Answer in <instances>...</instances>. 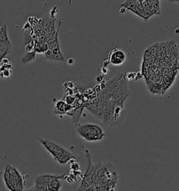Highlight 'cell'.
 Returning <instances> with one entry per match:
<instances>
[{"label":"cell","instance_id":"6da1fadb","mask_svg":"<svg viewBox=\"0 0 179 191\" xmlns=\"http://www.w3.org/2000/svg\"><path fill=\"white\" fill-rule=\"evenodd\" d=\"M85 156L88 164L81 185L76 191H109L115 188L117 181L115 167L111 163L100 162L93 164L89 150L85 151Z\"/></svg>","mask_w":179,"mask_h":191},{"label":"cell","instance_id":"7a4b0ae2","mask_svg":"<svg viewBox=\"0 0 179 191\" xmlns=\"http://www.w3.org/2000/svg\"><path fill=\"white\" fill-rule=\"evenodd\" d=\"M39 141L59 164H67L76 160V156L71 151L56 142L43 138H39Z\"/></svg>","mask_w":179,"mask_h":191},{"label":"cell","instance_id":"3957f363","mask_svg":"<svg viewBox=\"0 0 179 191\" xmlns=\"http://www.w3.org/2000/svg\"><path fill=\"white\" fill-rule=\"evenodd\" d=\"M3 179L9 191H24L26 185L25 175L21 174L13 164L9 163L6 165Z\"/></svg>","mask_w":179,"mask_h":191},{"label":"cell","instance_id":"277c9868","mask_svg":"<svg viewBox=\"0 0 179 191\" xmlns=\"http://www.w3.org/2000/svg\"><path fill=\"white\" fill-rule=\"evenodd\" d=\"M66 174H41L35 179L34 187L36 191H59L61 189V180L65 179Z\"/></svg>","mask_w":179,"mask_h":191},{"label":"cell","instance_id":"5b68a950","mask_svg":"<svg viewBox=\"0 0 179 191\" xmlns=\"http://www.w3.org/2000/svg\"><path fill=\"white\" fill-rule=\"evenodd\" d=\"M78 135L88 142H96L103 139L105 132L102 127L94 123H84L77 127Z\"/></svg>","mask_w":179,"mask_h":191},{"label":"cell","instance_id":"8992f818","mask_svg":"<svg viewBox=\"0 0 179 191\" xmlns=\"http://www.w3.org/2000/svg\"><path fill=\"white\" fill-rule=\"evenodd\" d=\"M126 58V54L123 50L115 48L109 53L108 61L109 62L110 64L114 66H119L125 62Z\"/></svg>","mask_w":179,"mask_h":191},{"label":"cell","instance_id":"52a82bcc","mask_svg":"<svg viewBox=\"0 0 179 191\" xmlns=\"http://www.w3.org/2000/svg\"><path fill=\"white\" fill-rule=\"evenodd\" d=\"M72 109V106L67 104L63 100L57 101L55 106V113L59 115H64V114L67 115Z\"/></svg>","mask_w":179,"mask_h":191},{"label":"cell","instance_id":"ba28073f","mask_svg":"<svg viewBox=\"0 0 179 191\" xmlns=\"http://www.w3.org/2000/svg\"><path fill=\"white\" fill-rule=\"evenodd\" d=\"M45 54V58L55 61H66L62 54L59 48L53 50H48Z\"/></svg>","mask_w":179,"mask_h":191},{"label":"cell","instance_id":"9c48e42d","mask_svg":"<svg viewBox=\"0 0 179 191\" xmlns=\"http://www.w3.org/2000/svg\"><path fill=\"white\" fill-rule=\"evenodd\" d=\"M76 101V97L72 96L71 95H67L66 97H65V100H64V102L67 103V104H69L71 106H73L74 104H75Z\"/></svg>","mask_w":179,"mask_h":191},{"label":"cell","instance_id":"30bf717a","mask_svg":"<svg viewBox=\"0 0 179 191\" xmlns=\"http://www.w3.org/2000/svg\"><path fill=\"white\" fill-rule=\"evenodd\" d=\"M136 76H137V73L136 72H128L127 73L125 77L129 81H133V80H135Z\"/></svg>","mask_w":179,"mask_h":191},{"label":"cell","instance_id":"8fae6325","mask_svg":"<svg viewBox=\"0 0 179 191\" xmlns=\"http://www.w3.org/2000/svg\"><path fill=\"white\" fill-rule=\"evenodd\" d=\"M143 78V75L140 72H138L137 73V76H136V78H135V80H140V79H142Z\"/></svg>","mask_w":179,"mask_h":191},{"label":"cell","instance_id":"7c38bea8","mask_svg":"<svg viewBox=\"0 0 179 191\" xmlns=\"http://www.w3.org/2000/svg\"><path fill=\"white\" fill-rule=\"evenodd\" d=\"M67 62H68V63L69 64V65H73V64L74 63V60H73L72 58L69 59V60H68V61H67Z\"/></svg>","mask_w":179,"mask_h":191},{"label":"cell","instance_id":"4fadbf2b","mask_svg":"<svg viewBox=\"0 0 179 191\" xmlns=\"http://www.w3.org/2000/svg\"><path fill=\"white\" fill-rule=\"evenodd\" d=\"M24 191H36V190H35V188H34V187H32L31 188H29V189H27V190H24Z\"/></svg>","mask_w":179,"mask_h":191},{"label":"cell","instance_id":"5bb4252c","mask_svg":"<svg viewBox=\"0 0 179 191\" xmlns=\"http://www.w3.org/2000/svg\"><path fill=\"white\" fill-rule=\"evenodd\" d=\"M138 1H139V2H140V3H143V1H145V0H138Z\"/></svg>","mask_w":179,"mask_h":191},{"label":"cell","instance_id":"9a60e30c","mask_svg":"<svg viewBox=\"0 0 179 191\" xmlns=\"http://www.w3.org/2000/svg\"><path fill=\"white\" fill-rule=\"evenodd\" d=\"M109 191H115V189H114V188H111V190H109Z\"/></svg>","mask_w":179,"mask_h":191}]
</instances>
